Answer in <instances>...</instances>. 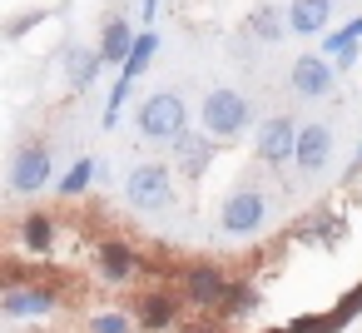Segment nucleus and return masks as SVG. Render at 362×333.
<instances>
[{
  "label": "nucleus",
  "mask_w": 362,
  "mask_h": 333,
  "mask_svg": "<svg viewBox=\"0 0 362 333\" xmlns=\"http://www.w3.org/2000/svg\"><path fill=\"white\" fill-rule=\"evenodd\" d=\"M199 130H209V135L223 140V145H238V140L253 130V105H248V95H238V90H228V85H214V90L204 95V105H199Z\"/></svg>",
  "instance_id": "obj_1"
},
{
  "label": "nucleus",
  "mask_w": 362,
  "mask_h": 333,
  "mask_svg": "<svg viewBox=\"0 0 362 333\" xmlns=\"http://www.w3.org/2000/svg\"><path fill=\"white\" fill-rule=\"evenodd\" d=\"M174 164H159V159H149V164H134L129 169V179H124V199H129V209H139V214H164V209H174L179 199H174Z\"/></svg>",
  "instance_id": "obj_2"
},
{
  "label": "nucleus",
  "mask_w": 362,
  "mask_h": 333,
  "mask_svg": "<svg viewBox=\"0 0 362 333\" xmlns=\"http://www.w3.org/2000/svg\"><path fill=\"white\" fill-rule=\"evenodd\" d=\"M134 125H139V135H144L149 145H174V140L189 135V105H184L174 90H159V95H149V100L139 105Z\"/></svg>",
  "instance_id": "obj_3"
},
{
  "label": "nucleus",
  "mask_w": 362,
  "mask_h": 333,
  "mask_svg": "<svg viewBox=\"0 0 362 333\" xmlns=\"http://www.w3.org/2000/svg\"><path fill=\"white\" fill-rule=\"evenodd\" d=\"M6 184L11 194H40L45 184H55V159L40 140H25L16 154H11V169H6Z\"/></svg>",
  "instance_id": "obj_4"
},
{
  "label": "nucleus",
  "mask_w": 362,
  "mask_h": 333,
  "mask_svg": "<svg viewBox=\"0 0 362 333\" xmlns=\"http://www.w3.org/2000/svg\"><path fill=\"white\" fill-rule=\"evenodd\" d=\"M268 194L263 189H233L228 199H223V209H218V229L228 234V239H248V234H258L263 224H268Z\"/></svg>",
  "instance_id": "obj_5"
},
{
  "label": "nucleus",
  "mask_w": 362,
  "mask_h": 333,
  "mask_svg": "<svg viewBox=\"0 0 362 333\" xmlns=\"http://www.w3.org/2000/svg\"><path fill=\"white\" fill-rule=\"evenodd\" d=\"M233 278L218 269V264H189L184 269V298L204 313H223V298H228Z\"/></svg>",
  "instance_id": "obj_6"
},
{
  "label": "nucleus",
  "mask_w": 362,
  "mask_h": 333,
  "mask_svg": "<svg viewBox=\"0 0 362 333\" xmlns=\"http://www.w3.org/2000/svg\"><path fill=\"white\" fill-rule=\"evenodd\" d=\"M298 135H303V125L293 120V115H273V120H263L258 125V159L263 164H293V154H298Z\"/></svg>",
  "instance_id": "obj_7"
},
{
  "label": "nucleus",
  "mask_w": 362,
  "mask_h": 333,
  "mask_svg": "<svg viewBox=\"0 0 362 333\" xmlns=\"http://www.w3.org/2000/svg\"><path fill=\"white\" fill-rule=\"evenodd\" d=\"M288 80H293V95H303V100H327L332 95V80H337V60L332 55H298L293 60V70H288Z\"/></svg>",
  "instance_id": "obj_8"
},
{
  "label": "nucleus",
  "mask_w": 362,
  "mask_h": 333,
  "mask_svg": "<svg viewBox=\"0 0 362 333\" xmlns=\"http://www.w3.org/2000/svg\"><path fill=\"white\" fill-rule=\"evenodd\" d=\"M218 145H223V140H214L209 130H189L184 140H174V145H169V149H174V169H179L184 179H194V184H199V179L209 174V164L218 159Z\"/></svg>",
  "instance_id": "obj_9"
},
{
  "label": "nucleus",
  "mask_w": 362,
  "mask_h": 333,
  "mask_svg": "<svg viewBox=\"0 0 362 333\" xmlns=\"http://www.w3.org/2000/svg\"><path fill=\"white\" fill-rule=\"evenodd\" d=\"M60 308V293L45 283H11L6 298H0V313L6 318H50Z\"/></svg>",
  "instance_id": "obj_10"
},
{
  "label": "nucleus",
  "mask_w": 362,
  "mask_h": 333,
  "mask_svg": "<svg viewBox=\"0 0 362 333\" xmlns=\"http://www.w3.org/2000/svg\"><path fill=\"white\" fill-rule=\"evenodd\" d=\"M134 318H139V328H144V333H169V328L179 323V298H174V293H164V288H149V293H139Z\"/></svg>",
  "instance_id": "obj_11"
},
{
  "label": "nucleus",
  "mask_w": 362,
  "mask_h": 333,
  "mask_svg": "<svg viewBox=\"0 0 362 333\" xmlns=\"http://www.w3.org/2000/svg\"><path fill=\"white\" fill-rule=\"evenodd\" d=\"M327 159H332V130H327V125H303L293 164H298L303 174H322V169H327Z\"/></svg>",
  "instance_id": "obj_12"
},
{
  "label": "nucleus",
  "mask_w": 362,
  "mask_h": 333,
  "mask_svg": "<svg viewBox=\"0 0 362 333\" xmlns=\"http://www.w3.org/2000/svg\"><path fill=\"white\" fill-rule=\"evenodd\" d=\"M327 26H332V0H293L288 6V30L293 35H327Z\"/></svg>",
  "instance_id": "obj_13"
},
{
  "label": "nucleus",
  "mask_w": 362,
  "mask_h": 333,
  "mask_svg": "<svg viewBox=\"0 0 362 333\" xmlns=\"http://www.w3.org/2000/svg\"><path fill=\"white\" fill-rule=\"evenodd\" d=\"M134 269H139V264H134V249H129L119 234H115V239H100V278H105V283H129Z\"/></svg>",
  "instance_id": "obj_14"
},
{
  "label": "nucleus",
  "mask_w": 362,
  "mask_h": 333,
  "mask_svg": "<svg viewBox=\"0 0 362 333\" xmlns=\"http://www.w3.org/2000/svg\"><path fill=\"white\" fill-rule=\"evenodd\" d=\"M16 244H21L25 254L45 259V254L55 249V219H50V214H40V209H30V214L21 219V229H16Z\"/></svg>",
  "instance_id": "obj_15"
},
{
  "label": "nucleus",
  "mask_w": 362,
  "mask_h": 333,
  "mask_svg": "<svg viewBox=\"0 0 362 333\" xmlns=\"http://www.w3.org/2000/svg\"><path fill=\"white\" fill-rule=\"evenodd\" d=\"M134 40H139V30L124 21V16H115V21H105V35H100V55H105V65H124L129 60V50H134Z\"/></svg>",
  "instance_id": "obj_16"
},
{
  "label": "nucleus",
  "mask_w": 362,
  "mask_h": 333,
  "mask_svg": "<svg viewBox=\"0 0 362 333\" xmlns=\"http://www.w3.org/2000/svg\"><path fill=\"white\" fill-rule=\"evenodd\" d=\"M65 70H70V90H90L95 80H100V70H105V55L100 50H85V45H75L70 55H65Z\"/></svg>",
  "instance_id": "obj_17"
},
{
  "label": "nucleus",
  "mask_w": 362,
  "mask_h": 333,
  "mask_svg": "<svg viewBox=\"0 0 362 333\" xmlns=\"http://www.w3.org/2000/svg\"><path fill=\"white\" fill-rule=\"evenodd\" d=\"M154 55H159V35L154 30H139V40H134V50H129V60L119 65V75H129V80H139L149 65H154Z\"/></svg>",
  "instance_id": "obj_18"
},
{
  "label": "nucleus",
  "mask_w": 362,
  "mask_h": 333,
  "mask_svg": "<svg viewBox=\"0 0 362 333\" xmlns=\"http://www.w3.org/2000/svg\"><path fill=\"white\" fill-rule=\"evenodd\" d=\"M95 174H100V164H95V159H90V154H80V159H75V164H70V169H65V179H60V184H55V189H60V194H65V199H80V194H85V189H90V184H95Z\"/></svg>",
  "instance_id": "obj_19"
},
{
  "label": "nucleus",
  "mask_w": 362,
  "mask_h": 333,
  "mask_svg": "<svg viewBox=\"0 0 362 333\" xmlns=\"http://www.w3.org/2000/svg\"><path fill=\"white\" fill-rule=\"evenodd\" d=\"M283 30H288V16H278L273 6H258L248 16V35H258V40H278Z\"/></svg>",
  "instance_id": "obj_20"
},
{
  "label": "nucleus",
  "mask_w": 362,
  "mask_h": 333,
  "mask_svg": "<svg viewBox=\"0 0 362 333\" xmlns=\"http://www.w3.org/2000/svg\"><path fill=\"white\" fill-rule=\"evenodd\" d=\"M357 40H362V16H352L347 26H337V30H327L317 50H322V55H342V50H347V45H357Z\"/></svg>",
  "instance_id": "obj_21"
},
{
  "label": "nucleus",
  "mask_w": 362,
  "mask_h": 333,
  "mask_svg": "<svg viewBox=\"0 0 362 333\" xmlns=\"http://www.w3.org/2000/svg\"><path fill=\"white\" fill-rule=\"evenodd\" d=\"M129 95H134V80L119 75V80L110 85V100H105V130H119V110L129 105Z\"/></svg>",
  "instance_id": "obj_22"
},
{
  "label": "nucleus",
  "mask_w": 362,
  "mask_h": 333,
  "mask_svg": "<svg viewBox=\"0 0 362 333\" xmlns=\"http://www.w3.org/2000/svg\"><path fill=\"white\" fill-rule=\"evenodd\" d=\"M253 308H258V288H248V283L233 278V288H228V298H223V318H248Z\"/></svg>",
  "instance_id": "obj_23"
},
{
  "label": "nucleus",
  "mask_w": 362,
  "mask_h": 333,
  "mask_svg": "<svg viewBox=\"0 0 362 333\" xmlns=\"http://www.w3.org/2000/svg\"><path fill=\"white\" fill-rule=\"evenodd\" d=\"M134 328H139V318L124 313V308H105V313L90 318V333H134Z\"/></svg>",
  "instance_id": "obj_24"
},
{
  "label": "nucleus",
  "mask_w": 362,
  "mask_h": 333,
  "mask_svg": "<svg viewBox=\"0 0 362 333\" xmlns=\"http://www.w3.org/2000/svg\"><path fill=\"white\" fill-rule=\"evenodd\" d=\"M337 328H342L337 313H303V318L288 323V333H337Z\"/></svg>",
  "instance_id": "obj_25"
},
{
  "label": "nucleus",
  "mask_w": 362,
  "mask_h": 333,
  "mask_svg": "<svg viewBox=\"0 0 362 333\" xmlns=\"http://www.w3.org/2000/svg\"><path fill=\"white\" fill-rule=\"evenodd\" d=\"M303 234H317V239L337 244V239L347 234V224H342V219H308V224H303Z\"/></svg>",
  "instance_id": "obj_26"
},
{
  "label": "nucleus",
  "mask_w": 362,
  "mask_h": 333,
  "mask_svg": "<svg viewBox=\"0 0 362 333\" xmlns=\"http://www.w3.org/2000/svg\"><path fill=\"white\" fill-rule=\"evenodd\" d=\"M332 313H337L342 323H347V318H357V313H362V283H357V288H347V293L337 298V308H332Z\"/></svg>",
  "instance_id": "obj_27"
},
{
  "label": "nucleus",
  "mask_w": 362,
  "mask_h": 333,
  "mask_svg": "<svg viewBox=\"0 0 362 333\" xmlns=\"http://www.w3.org/2000/svg\"><path fill=\"white\" fill-rule=\"evenodd\" d=\"M35 21H45V11H30V16H21V21H11V30H6V35H11V40H21Z\"/></svg>",
  "instance_id": "obj_28"
},
{
  "label": "nucleus",
  "mask_w": 362,
  "mask_h": 333,
  "mask_svg": "<svg viewBox=\"0 0 362 333\" xmlns=\"http://www.w3.org/2000/svg\"><path fill=\"white\" fill-rule=\"evenodd\" d=\"M357 50H362V45H347L342 55H332V60H337V70H352V65H357Z\"/></svg>",
  "instance_id": "obj_29"
},
{
  "label": "nucleus",
  "mask_w": 362,
  "mask_h": 333,
  "mask_svg": "<svg viewBox=\"0 0 362 333\" xmlns=\"http://www.w3.org/2000/svg\"><path fill=\"white\" fill-rule=\"evenodd\" d=\"M159 16V0H144V6H139V21H154Z\"/></svg>",
  "instance_id": "obj_30"
},
{
  "label": "nucleus",
  "mask_w": 362,
  "mask_h": 333,
  "mask_svg": "<svg viewBox=\"0 0 362 333\" xmlns=\"http://www.w3.org/2000/svg\"><path fill=\"white\" fill-rule=\"evenodd\" d=\"M357 164H362V145H357Z\"/></svg>",
  "instance_id": "obj_31"
}]
</instances>
